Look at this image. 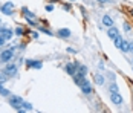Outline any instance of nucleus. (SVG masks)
<instances>
[{"mask_svg":"<svg viewBox=\"0 0 133 113\" xmlns=\"http://www.w3.org/2000/svg\"><path fill=\"white\" fill-rule=\"evenodd\" d=\"M0 93H2L3 96H9V95H11V93H9V90H6V89L2 87V84H0Z\"/></svg>","mask_w":133,"mask_h":113,"instance_id":"aec40b11","label":"nucleus"},{"mask_svg":"<svg viewBox=\"0 0 133 113\" xmlns=\"http://www.w3.org/2000/svg\"><path fill=\"white\" fill-rule=\"evenodd\" d=\"M78 64H72V63H69V64H66V72H67V75H70V76H74L77 72H78Z\"/></svg>","mask_w":133,"mask_h":113,"instance_id":"20e7f679","label":"nucleus"},{"mask_svg":"<svg viewBox=\"0 0 133 113\" xmlns=\"http://www.w3.org/2000/svg\"><path fill=\"white\" fill-rule=\"evenodd\" d=\"M15 34H17V35H23V29H22V28H17V29H15Z\"/></svg>","mask_w":133,"mask_h":113,"instance_id":"b1692460","label":"nucleus"},{"mask_svg":"<svg viewBox=\"0 0 133 113\" xmlns=\"http://www.w3.org/2000/svg\"><path fill=\"white\" fill-rule=\"evenodd\" d=\"M2 35L5 37V40H9V38H12V35H14V31H11V29H8V28H3V32H2Z\"/></svg>","mask_w":133,"mask_h":113,"instance_id":"1a4fd4ad","label":"nucleus"},{"mask_svg":"<svg viewBox=\"0 0 133 113\" xmlns=\"http://www.w3.org/2000/svg\"><path fill=\"white\" fill-rule=\"evenodd\" d=\"M118 34H119V31H118V29H116L115 26H110V28L107 29V37H109V38H112V40H113V38L116 37Z\"/></svg>","mask_w":133,"mask_h":113,"instance_id":"0eeeda50","label":"nucleus"},{"mask_svg":"<svg viewBox=\"0 0 133 113\" xmlns=\"http://www.w3.org/2000/svg\"><path fill=\"white\" fill-rule=\"evenodd\" d=\"M23 107H25V110H32V105H31V104H28V102L23 104Z\"/></svg>","mask_w":133,"mask_h":113,"instance_id":"5701e85b","label":"nucleus"},{"mask_svg":"<svg viewBox=\"0 0 133 113\" xmlns=\"http://www.w3.org/2000/svg\"><path fill=\"white\" fill-rule=\"evenodd\" d=\"M58 37H61V38H69L70 37V29H67V28H63V29H58Z\"/></svg>","mask_w":133,"mask_h":113,"instance_id":"6e6552de","label":"nucleus"},{"mask_svg":"<svg viewBox=\"0 0 133 113\" xmlns=\"http://www.w3.org/2000/svg\"><path fill=\"white\" fill-rule=\"evenodd\" d=\"M93 78H95V83H96L98 86H103V84H104V76L101 75V74H95Z\"/></svg>","mask_w":133,"mask_h":113,"instance_id":"f8f14e48","label":"nucleus"},{"mask_svg":"<svg viewBox=\"0 0 133 113\" xmlns=\"http://www.w3.org/2000/svg\"><path fill=\"white\" fill-rule=\"evenodd\" d=\"M99 2H101V3H106L107 0H99Z\"/></svg>","mask_w":133,"mask_h":113,"instance_id":"c85d7f7f","label":"nucleus"},{"mask_svg":"<svg viewBox=\"0 0 133 113\" xmlns=\"http://www.w3.org/2000/svg\"><path fill=\"white\" fill-rule=\"evenodd\" d=\"M0 9H2V12H3V14L11 15V14H12V9H14V3H12V2H6Z\"/></svg>","mask_w":133,"mask_h":113,"instance_id":"39448f33","label":"nucleus"},{"mask_svg":"<svg viewBox=\"0 0 133 113\" xmlns=\"http://www.w3.org/2000/svg\"><path fill=\"white\" fill-rule=\"evenodd\" d=\"M122 40H124V38L121 37V34H118L116 37L113 38V41H115V46H116L118 49H119V48H121V44H122Z\"/></svg>","mask_w":133,"mask_h":113,"instance_id":"4468645a","label":"nucleus"},{"mask_svg":"<svg viewBox=\"0 0 133 113\" xmlns=\"http://www.w3.org/2000/svg\"><path fill=\"white\" fill-rule=\"evenodd\" d=\"M9 104H11V107H14L15 110H18V112H23V104H25V101L23 98H20V96H11L9 98Z\"/></svg>","mask_w":133,"mask_h":113,"instance_id":"f257e3e1","label":"nucleus"},{"mask_svg":"<svg viewBox=\"0 0 133 113\" xmlns=\"http://www.w3.org/2000/svg\"><path fill=\"white\" fill-rule=\"evenodd\" d=\"M28 64H29V66H32V67H37V69H40L41 66H43L41 61H28Z\"/></svg>","mask_w":133,"mask_h":113,"instance_id":"dca6fc26","label":"nucleus"},{"mask_svg":"<svg viewBox=\"0 0 133 113\" xmlns=\"http://www.w3.org/2000/svg\"><path fill=\"white\" fill-rule=\"evenodd\" d=\"M132 64H133V60H132Z\"/></svg>","mask_w":133,"mask_h":113,"instance_id":"c756f323","label":"nucleus"},{"mask_svg":"<svg viewBox=\"0 0 133 113\" xmlns=\"http://www.w3.org/2000/svg\"><path fill=\"white\" fill-rule=\"evenodd\" d=\"M5 41H6V40H5V37H3V35H0V48L5 44Z\"/></svg>","mask_w":133,"mask_h":113,"instance_id":"393cba45","label":"nucleus"},{"mask_svg":"<svg viewBox=\"0 0 133 113\" xmlns=\"http://www.w3.org/2000/svg\"><path fill=\"white\" fill-rule=\"evenodd\" d=\"M109 90H110V92H119V89H118V84H116V83H112V84L109 86Z\"/></svg>","mask_w":133,"mask_h":113,"instance_id":"f3484780","label":"nucleus"},{"mask_svg":"<svg viewBox=\"0 0 133 113\" xmlns=\"http://www.w3.org/2000/svg\"><path fill=\"white\" fill-rule=\"evenodd\" d=\"M3 72L8 76H15V74H17V66H15V64H8V66L3 69Z\"/></svg>","mask_w":133,"mask_h":113,"instance_id":"423d86ee","label":"nucleus"},{"mask_svg":"<svg viewBox=\"0 0 133 113\" xmlns=\"http://www.w3.org/2000/svg\"><path fill=\"white\" fill-rule=\"evenodd\" d=\"M46 11H48V12H52L54 11V5H46Z\"/></svg>","mask_w":133,"mask_h":113,"instance_id":"4be33fe9","label":"nucleus"},{"mask_svg":"<svg viewBox=\"0 0 133 113\" xmlns=\"http://www.w3.org/2000/svg\"><path fill=\"white\" fill-rule=\"evenodd\" d=\"M8 78H9V76L6 75L5 72H2V74H0V84H3V83H5V81L8 79Z\"/></svg>","mask_w":133,"mask_h":113,"instance_id":"a211bd4d","label":"nucleus"},{"mask_svg":"<svg viewBox=\"0 0 133 113\" xmlns=\"http://www.w3.org/2000/svg\"><path fill=\"white\" fill-rule=\"evenodd\" d=\"M41 31H43L44 34H48V35H52V32H51L49 29H44V28H41Z\"/></svg>","mask_w":133,"mask_h":113,"instance_id":"a878e982","label":"nucleus"},{"mask_svg":"<svg viewBox=\"0 0 133 113\" xmlns=\"http://www.w3.org/2000/svg\"><path fill=\"white\" fill-rule=\"evenodd\" d=\"M0 23H2V20H0Z\"/></svg>","mask_w":133,"mask_h":113,"instance_id":"7c9ffc66","label":"nucleus"},{"mask_svg":"<svg viewBox=\"0 0 133 113\" xmlns=\"http://www.w3.org/2000/svg\"><path fill=\"white\" fill-rule=\"evenodd\" d=\"M110 101L115 104V105H121L122 104V96H121L119 92H110Z\"/></svg>","mask_w":133,"mask_h":113,"instance_id":"7ed1b4c3","label":"nucleus"},{"mask_svg":"<svg viewBox=\"0 0 133 113\" xmlns=\"http://www.w3.org/2000/svg\"><path fill=\"white\" fill-rule=\"evenodd\" d=\"M78 72H80L81 75L86 76V74H87V67H86V66H80V67H78Z\"/></svg>","mask_w":133,"mask_h":113,"instance_id":"6ab92c4d","label":"nucleus"},{"mask_svg":"<svg viewBox=\"0 0 133 113\" xmlns=\"http://www.w3.org/2000/svg\"><path fill=\"white\" fill-rule=\"evenodd\" d=\"M12 57H14L12 49H6V50H3V52L0 54V63H9Z\"/></svg>","mask_w":133,"mask_h":113,"instance_id":"f03ea898","label":"nucleus"},{"mask_svg":"<svg viewBox=\"0 0 133 113\" xmlns=\"http://www.w3.org/2000/svg\"><path fill=\"white\" fill-rule=\"evenodd\" d=\"M129 52H133V41H130V46H129Z\"/></svg>","mask_w":133,"mask_h":113,"instance_id":"bb28decb","label":"nucleus"},{"mask_svg":"<svg viewBox=\"0 0 133 113\" xmlns=\"http://www.w3.org/2000/svg\"><path fill=\"white\" fill-rule=\"evenodd\" d=\"M81 90H83V93H84V95H90V93H92L90 83H89V84H83V86H81Z\"/></svg>","mask_w":133,"mask_h":113,"instance_id":"ddd939ff","label":"nucleus"},{"mask_svg":"<svg viewBox=\"0 0 133 113\" xmlns=\"http://www.w3.org/2000/svg\"><path fill=\"white\" fill-rule=\"evenodd\" d=\"M124 31H125V32H130V31H132V28H130L129 23H124Z\"/></svg>","mask_w":133,"mask_h":113,"instance_id":"412c9836","label":"nucleus"},{"mask_svg":"<svg viewBox=\"0 0 133 113\" xmlns=\"http://www.w3.org/2000/svg\"><path fill=\"white\" fill-rule=\"evenodd\" d=\"M129 46H130V41H127V40H122V44H121L119 49L122 52H129Z\"/></svg>","mask_w":133,"mask_h":113,"instance_id":"2eb2a0df","label":"nucleus"},{"mask_svg":"<svg viewBox=\"0 0 133 113\" xmlns=\"http://www.w3.org/2000/svg\"><path fill=\"white\" fill-rule=\"evenodd\" d=\"M2 32H3V28H0V35H2Z\"/></svg>","mask_w":133,"mask_h":113,"instance_id":"cd10ccee","label":"nucleus"},{"mask_svg":"<svg viewBox=\"0 0 133 113\" xmlns=\"http://www.w3.org/2000/svg\"><path fill=\"white\" fill-rule=\"evenodd\" d=\"M103 25L107 26V28L113 26V20H112V17H110V15H104V17H103Z\"/></svg>","mask_w":133,"mask_h":113,"instance_id":"9d476101","label":"nucleus"},{"mask_svg":"<svg viewBox=\"0 0 133 113\" xmlns=\"http://www.w3.org/2000/svg\"><path fill=\"white\" fill-rule=\"evenodd\" d=\"M22 12H23L25 15H26V18H28V20H35V14H34V12H31V11H29L28 8H23V9H22Z\"/></svg>","mask_w":133,"mask_h":113,"instance_id":"9b49d317","label":"nucleus"}]
</instances>
